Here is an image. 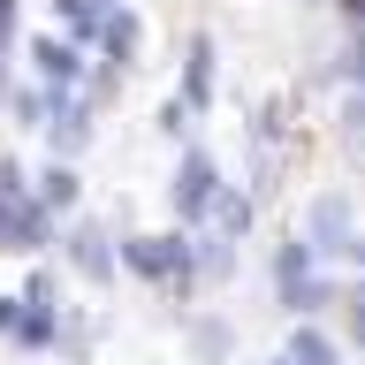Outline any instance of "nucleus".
<instances>
[{
    "mask_svg": "<svg viewBox=\"0 0 365 365\" xmlns=\"http://www.w3.org/2000/svg\"><path fill=\"white\" fill-rule=\"evenodd\" d=\"M61 335V304H38V297H16V319H8V342L38 358L46 342Z\"/></svg>",
    "mask_w": 365,
    "mask_h": 365,
    "instance_id": "1",
    "label": "nucleus"
},
{
    "mask_svg": "<svg viewBox=\"0 0 365 365\" xmlns=\"http://www.w3.org/2000/svg\"><path fill=\"white\" fill-rule=\"evenodd\" d=\"M61 259H68V267H76V274H91V282H107V274H114V244H107V236H99V228H68V244H61Z\"/></svg>",
    "mask_w": 365,
    "mask_h": 365,
    "instance_id": "2",
    "label": "nucleus"
},
{
    "mask_svg": "<svg viewBox=\"0 0 365 365\" xmlns=\"http://www.w3.org/2000/svg\"><path fill=\"white\" fill-rule=\"evenodd\" d=\"M31 198H38L46 213H68V205H76V168H46V175H38V190H31Z\"/></svg>",
    "mask_w": 365,
    "mask_h": 365,
    "instance_id": "3",
    "label": "nucleus"
},
{
    "mask_svg": "<svg viewBox=\"0 0 365 365\" xmlns=\"http://www.w3.org/2000/svg\"><path fill=\"white\" fill-rule=\"evenodd\" d=\"M8 319H16V297H0V335H8Z\"/></svg>",
    "mask_w": 365,
    "mask_h": 365,
    "instance_id": "4",
    "label": "nucleus"
}]
</instances>
